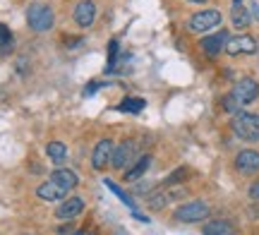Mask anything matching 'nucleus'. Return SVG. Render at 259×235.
Here are the masks:
<instances>
[{"instance_id": "f257e3e1", "label": "nucleus", "mask_w": 259, "mask_h": 235, "mask_svg": "<svg viewBox=\"0 0 259 235\" xmlns=\"http://www.w3.org/2000/svg\"><path fill=\"white\" fill-rule=\"evenodd\" d=\"M231 130L233 134L240 142H247V144H257L259 142V115L250 113V111H238L231 120Z\"/></svg>"}, {"instance_id": "f03ea898", "label": "nucleus", "mask_w": 259, "mask_h": 235, "mask_svg": "<svg viewBox=\"0 0 259 235\" xmlns=\"http://www.w3.org/2000/svg\"><path fill=\"white\" fill-rule=\"evenodd\" d=\"M27 24L34 31H48L56 24V12L48 3H31L27 8Z\"/></svg>"}, {"instance_id": "7ed1b4c3", "label": "nucleus", "mask_w": 259, "mask_h": 235, "mask_svg": "<svg viewBox=\"0 0 259 235\" xmlns=\"http://www.w3.org/2000/svg\"><path fill=\"white\" fill-rule=\"evenodd\" d=\"M223 22V15L219 10H199V12H194L190 15L187 19V29L192 31V34H209L213 29H219Z\"/></svg>"}, {"instance_id": "20e7f679", "label": "nucleus", "mask_w": 259, "mask_h": 235, "mask_svg": "<svg viewBox=\"0 0 259 235\" xmlns=\"http://www.w3.org/2000/svg\"><path fill=\"white\" fill-rule=\"evenodd\" d=\"M211 214V207L202 202V199H192V202H185V204H180L176 209V221L180 223H199V221H206Z\"/></svg>"}, {"instance_id": "39448f33", "label": "nucleus", "mask_w": 259, "mask_h": 235, "mask_svg": "<svg viewBox=\"0 0 259 235\" xmlns=\"http://www.w3.org/2000/svg\"><path fill=\"white\" fill-rule=\"evenodd\" d=\"M231 96L240 108L254 104V101L259 99V82L257 79H252V77H242V79H238V82L233 84Z\"/></svg>"}, {"instance_id": "423d86ee", "label": "nucleus", "mask_w": 259, "mask_h": 235, "mask_svg": "<svg viewBox=\"0 0 259 235\" xmlns=\"http://www.w3.org/2000/svg\"><path fill=\"white\" fill-rule=\"evenodd\" d=\"M113 151H115V144L113 139L103 137V139L96 142V147L92 151V168L94 170H106L111 166V159H113Z\"/></svg>"}, {"instance_id": "0eeeda50", "label": "nucleus", "mask_w": 259, "mask_h": 235, "mask_svg": "<svg viewBox=\"0 0 259 235\" xmlns=\"http://www.w3.org/2000/svg\"><path fill=\"white\" fill-rule=\"evenodd\" d=\"M233 168L240 175H254L259 173V151L257 149H242L233 159Z\"/></svg>"}, {"instance_id": "6e6552de", "label": "nucleus", "mask_w": 259, "mask_h": 235, "mask_svg": "<svg viewBox=\"0 0 259 235\" xmlns=\"http://www.w3.org/2000/svg\"><path fill=\"white\" fill-rule=\"evenodd\" d=\"M228 56H252L257 53V38L250 34H240V36L228 38V43L223 48Z\"/></svg>"}, {"instance_id": "1a4fd4ad", "label": "nucleus", "mask_w": 259, "mask_h": 235, "mask_svg": "<svg viewBox=\"0 0 259 235\" xmlns=\"http://www.w3.org/2000/svg\"><path fill=\"white\" fill-rule=\"evenodd\" d=\"M228 38H231V34H228L226 29H219L216 34H206V36L199 41V48L204 51V56L216 58V56H219V53L223 51V48H226Z\"/></svg>"}, {"instance_id": "9d476101", "label": "nucleus", "mask_w": 259, "mask_h": 235, "mask_svg": "<svg viewBox=\"0 0 259 235\" xmlns=\"http://www.w3.org/2000/svg\"><path fill=\"white\" fill-rule=\"evenodd\" d=\"M84 211V199L79 197H65L56 209V218L58 221H74Z\"/></svg>"}, {"instance_id": "9b49d317", "label": "nucleus", "mask_w": 259, "mask_h": 235, "mask_svg": "<svg viewBox=\"0 0 259 235\" xmlns=\"http://www.w3.org/2000/svg\"><path fill=\"white\" fill-rule=\"evenodd\" d=\"M96 19V3L94 0H79L77 8H74V22L77 27L82 29H89Z\"/></svg>"}, {"instance_id": "f8f14e48", "label": "nucleus", "mask_w": 259, "mask_h": 235, "mask_svg": "<svg viewBox=\"0 0 259 235\" xmlns=\"http://www.w3.org/2000/svg\"><path fill=\"white\" fill-rule=\"evenodd\" d=\"M135 149H137V147H135V142H132V139L120 142V144L115 147V151H113L111 166H113V168H118V170H122L130 163V161H132V156H135Z\"/></svg>"}, {"instance_id": "ddd939ff", "label": "nucleus", "mask_w": 259, "mask_h": 235, "mask_svg": "<svg viewBox=\"0 0 259 235\" xmlns=\"http://www.w3.org/2000/svg\"><path fill=\"white\" fill-rule=\"evenodd\" d=\"M65 195H67V190L56 185L53 180H46V182H41L36 187V197L44 199V202H63Z\"/></svg>"}, {"instance_id": "4468645a", "label": "nucleus", "mask_w": 259, "mask_h": 235, "mask_svg": "<svg viewBox=\"0 0 259 235\" xmlns=\"http://www.w3.org/2000/svg\"><path fill=\"white\" fill-rule=\"evenodd\" d=\"M231 24H233V29H238V31H245V29L252 24L250 10L245 8L242 3H233L231 5Z\"/></svg>"}, {"instance_id": "2eb2a0df", "label": "nucleus", "mask_w": 259, "mask_h": 235, "mask_svg": "<svg viewBox=\"0 0 259 235\" xmlns=\"http://www.w3.org/2000/svg\"><path fill=\"white\" fill-rule=\"evenodd\" d=\"M51 180L56 182V185H60L63 190H70L77 187V182H79V175L74 173L72 168H56L53 173H51Z\"/></svg>"}, {"instance_id": "dca6fc26", "label": "nucleus", "mask_w": 259, "mask_h": 235, "mask_svg": "<svg viewBox=\"0 0 259 235\" xmlns=\"http://www.w3.org/2000/svg\"><path fill=\"white\" fill-rule=\"evenodd\" d=\"M149 166H151V154H142L135 163H130L127 166V170H125V180H127V182L139 180L149 170Z\"/></svg>"}, {"instance_id": "f3484780", "label": "nucleus", "mask_w": 259, "mask_h": 235, "mask_svg": "<svg viewBox=\"0 0 259 235\" xmlns=\"http://www.w3.org/2000/svg\"><path fill=\"white\" fill-rule=\"evenodd\" d=\"M202 235H238L235 226L226 218H213L202 228Z\"/></svg>"}, {"instance_id": "a211bd4d", "label": "nucleus", "mask_w": 259, "mask_h": 235, "mask_svg": "<svg viewBox=\"0 0 259 235\" xmlns=\"http://www.w3.org/2000/svg\"><path fill=\"white\" fill-rule=\"evenodd\" d=\"M46 154H48V159H51V163H56V166H63L65 161H67V147H65L63 142H48Z\"/></svg>"}, {"instance_id": "6ab92c4d", "label": "nucleus", "mask_w": 259, "mask_h": 235, "mask_svg": "<svg viewBox=\"0 0 259 235\" xmlns=\"http://www.w3.org/2000/svg\"><path fill=\"white\" fill-rule=\"evenodd\" d=\"M144 108H147V101H144V99H139V96H127V99H122L120 106H118V111H120V113H130V115L142 113Z\"/></svg>"}, {"instance_id": "aec40b11", "label": "nucleus", "mask_w": 259, "mask_h": 235, "mask_svg": "<svg viewBox=\"0 0 259 235\" xmlns=\"http://www.w3.org/2000/svg\"><path fill=\"white\" fill-rule=\"evenodd\" d=\"M12 48H15V36H12V31H10L5 24H0V53L8 56Z\"/></svg>"}, {"instance_id": "412c9836", "label": "nucleus", "mask_w": 259, "mask_h": 235, "mask_svg": "<svg viewBox=\"0 0 259 235\" xmlns=\"http://www.w3.org/2000/svg\"><path fill=\"white\" fill-rule=\"evenodd\" d=\"M149 209H154V211H161V209L168 207V202H170V195L168 192H154V195H149Z\"/></svg>"}, {"instance_id": "4be33fe9", "label": "nucleus", "mask_w": 259, "mask_h": 235, "mask_svg": "<svg viewBox=\"0 0 259 235\" xmlns=\"http://www.w3.org/2000/svg\"><path fill=\"white\" fill-rule=\"evenodd\" d=\"M106 187L111 190L113 195H118V199H120V202H125V204H127V207L132 209V211H137V209H135V199L130 197V195L125 192V190H120L118 185H115V182H111V180H106Z\"/></svg>"}, {"instance_id": "5701e85b", "label": "nucleus", "mask_w": 259, "mask_h": 235, "mask_svg": "<svg viewBox=\"0 0 259 235\" xmlns=\"http://www.w3.org/2000/svg\"><path fill=\"white\" fill-rule=\"evenodd\" d=\"M187 175H190V168H187V166L173 170V173L163 180V187H170V185H176V182H183V180H187Z\"/></svg>"}, {"instance_id": "b1692460", "label": "nucleus", "mask_w": 259, "mask_h": 235, "mask_svg": "<svg viewBox=\"0 0 259 235\" xmlns=\"http://www.w3.org/2000/svg\"><path fill=\"white\" fill-rule=\"evenodd\" d=\"M118 56H120V41L113 38L111 43H108V70L118 65Z\"/></svg>"}, {"instance_id": "393cba45", "label": "nucleus", "mask_w": 259, "mask_h": 235, "mask_svg": "<svg viewBox=\"0 0 259 235\" xmlns=\"http://www.w3.org/2000/svg\"><path fill=\"white\" fill-rule=\"evenodd\" d=\"M247 195H250L252 202H259V178L250 185V190H247Z\"/></svg>"}, {"instance_id": "a878e982", "label": "nucleus", "mask_w": 259, "mask_h": 235, "mask_svg": "<svg viewBox=\"0 0 259 235\" xmlns=\"http://www.w3.org/2000/svg\"><path fill=\"white\" fill-rule=\"evenodd\" d=\"M74 233V226H72V221H65V226L58 228V235H70Z\"/></svg>"}, {"instance_id": "bb28decb", "label": "nucleus", "mask_w": 259, "mask_h": 235, "mask_svg": "<svg viewBox=\"0 0 259 235\" xmlns=\"http://www.w3.org/2000/svg\"><path fill=\"white\" fill-rule=\"evenodd\" d=\"M103 84H99V82H94V84H87V89H84V96H89V94H94V91H99Z\"/></svg>"}, {"instance_id": "cd10ccee", "label": "nucleus", "mask_w": 259, "mask_h": 235, "mask_svg": "<svg viewBox=\"0 0 259 235\" xmlns=\"http://www.w3.org/2000/svg\"><path fill=\"white\" fill-rule=\"evenodd\" d=\"M250 15H252V17H254V19H257V22H259V3H254V0H252V3H250Z\"/></svg>"}, {"instance_id": "c85d7f7f", "label": "nucleus", "mask_w": 259, "mask_h": 235, "mask_svg": "<svg viewBox=\"0 0 259 235\" xmlns=\"http://www.w3.org/2000/svg\"><path fill=\"white\" fill-rule=\"evenodd\" d=\"M187 3H194V5H204V3H209V0H187Z\"/></svg>"}, {"instance_id": "c756f323", "label": "nucleus", "mask_w": 259, "mask_h": 235, "mask_svg": "<svg viewBox=\"0 0 259 235\" xmlns=\"http://www.w3.org/2000/svg\"><path fill=\"white\" fill-rule=\"evenodd\" d=\"M82 233H84V230H74V233H72V235H82Z\"/></svg>"}, {"instance_id": "7c9ffc66", "label": "nucleus", "mask_w": 259, "mask_h": 235, "mask_svg": "<svg viewBox=\"0 0 259 235\" xmlns=\"http://www.w3.org/2000/svg\"><path fill=\"white\" fill-rule=\"evenodd\" d=\"M82 235H96V233H89V230H84V233Z\"/></svg>"}, {"instance_id": "2f4dec72", "label": "nucleus", "mask_w": 259, "mask_h": 235, "mask_svg": "<svg viewBox=\"0 0 259 235\" xmlns=\"http://www.w3.org/2000/svg\"><path fill=\"white\" fill-rule=\"evenodd\" d=\"M19 235H34V233H19Z\"/></svg>"}]
</instances>
